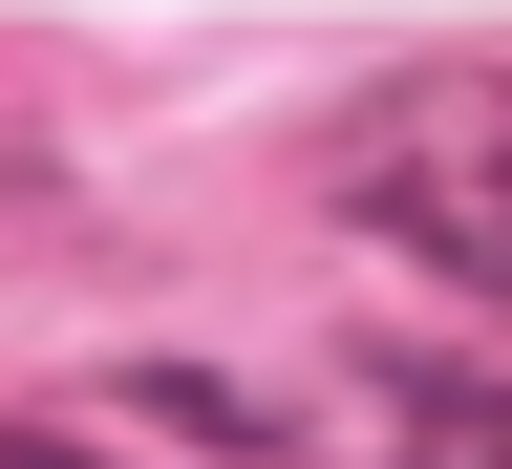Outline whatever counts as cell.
Instances as JSON below:
<instances>
[{"mask_svg":"<svg viewBox=\"0 0 512 469\" xmlns=\"http://www.w3.org/2000/svg\"><path fill=\"white\" fill-rule=\"evenodd\" d=\"M342 214L448 299H512V64H427L342 107Z\"/></svg>","mask_w":512,"mask_h":469,"instance_id":"cell-1","label":"cell"},{"mask_svg":"<svg viewBox=\"0 0 512 469\" xmlns=\"http://www.w3.org/2000/svg\"><path fill=\"white\" fill-rule=\"evenodd\" d=\"M299 448L320 469H512V384H470V363H342L299 406Z\"/></svg>","mask_w":512,"mask_h":469,"instance_id":"cell-2","label":"cell"},{"mask_svg":"<svg viewBox=\"0 0 512 469\" xmlns=\"http://www.w3.org/2000/svg\"><path fill=\"white\" fill-rule=\"evenodd\" d=\"M0 469H107V448H64V427H0Z\"/></svg>","mask_w":512,"mask_h":469,"instance_id":"cell-3","label":"cell"}]
</instances>
